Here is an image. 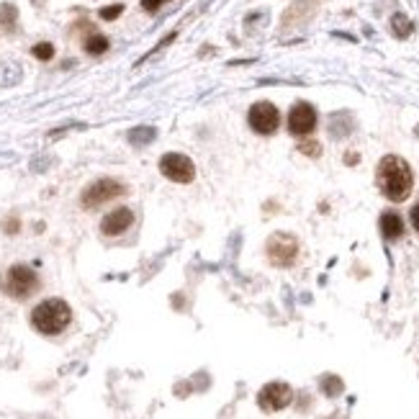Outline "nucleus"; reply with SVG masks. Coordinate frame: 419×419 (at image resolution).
Returning <instances> with one entry per match:
<instances>
[{"label": "nucleus", "instance_id": "obj_1", "mask_svg": "<svg viewBox=\"0 0 419 419\" xmlns=\"http://www.w3.org/2000/svg\"><path fill=\"white\" fill-rule=\"evenodd\" d=\"M376 178H378V188L380 193L386 195L394 204H401L411 195V188H414V173L407 160H401L396 155H386L378 162V170H376Z\"/></svg>", "mask_w": 419, "mask_h": 419}, {"label": "nucleus", "instance_id": "obj_2", "mask_svg": "<svg viewBox=\"0 0 419 419\" xmlns=\"http://www.w3.org/2000/svg\"><path fill=\"white\" fill-rule=\"evenodd\" d=\"M69 322H72V309L62 299H47V301L36 303L31 312V327L47 337L62 334L69 327Z\"/></svg>", "mask_w": 419, "mask_h": 419}, {"label": "nucleus", "instance_id": "obj_3", "mask_svg": "<svg viewBox=\"0 0 419 419\" xmlns=\"http://www.w3.org/2000/svg\"><path fill=\"white\" fill-rule=\"evenodd\" d=\"M3 293L6 296H10V299H16V301H26V299H31L34 293L39 291V275H36V270L34 268H29V265H10L8 270H6V275H3Z\"/></svg>", "mask_w": 419, "mask_h": 419}, {"label": "nucleus", "instance_id": "obj_4", "mask_svg": "<svg viewBox=\"0 0 419 419\" xmlns=\"http://www.w3.org/2000/svg\"><path fill=\"white\" fill-rule=\"evenodd\" d=\"M265 255H268V260H270L275 268H288V265H293L296 257H299V239H296L293 234H286V232L270 234V239L265 244Z\"/></svg>", "mask_w": 419, "mask_h": 419}, {"label": "nucleus", "instance_id": "obj_5", "mask_svg": "<svg viewBox=\"0 0 419 419\" xmlns=\"http://www.w3.org/2000/svg\"><path fill=\"white\" fill-rule=\"evenodd\" d=\"M247 121H250V129H253L255 134L270 137V134H275L278 127H281V111H278L270 100H260V103H255V106L250 108Z\"/></svg>", "mask_w": 419, "mask_h": 419}, {"label": "nucleus", "instance_id": "obj_6", "mask_svg": "<svg viewBox=\"0 0 419 419\" xmlns=\"http://www.w3.org/2000/svg\"><path fill=\"white\" fill-rule=\"evenodd\" d=\"M121 193H124V186L118 180H114V178H98L96 183H90L83 191L80 204H83V208H98V206H103L111 198H118Z\"/></svg>", "mask_w": 419, "mask_h": 419}, {"label": "nucleus", "instance_id": "obj_7", "mask_svg": "<svg viewBox=\"0 0 419 419\" xmlns=\"http://www.w3.org/2000/svg\"><path fill=\"white\" fill-rule=\"evenodd\" d=\"M160 173L173 183H193L195 165L191 157L180 155V152H167L160 160Z\"/></svg>", "mask_w": 419, "mask_h": 419}, {"label": "nucleus", "instance_id": "obj_8", "mask_svg": "<svg viewBox=\"0 0 419 419\" xmlns=\"http://www.w3.org/2000/svg\"><path fill=\"white\" fill-rule=\"evenodd\" d=\"M293 401V389L283 380H273V383H265L260 394H257V407L263 411H281L286 409Z\"/></svg>", "mask_w": 419, "mask_h": 419}, {"label": "nucleus", "instance_id": "obj_9", "mask_svg": "<svg viewBox=\"0 0 419 419\" xmlns=\"http://www.w3.org/2000/svg\"><path fill=\"white\" fill-rule=\"evenodd\" d=\"M316 129V108L306 100H299L288 114V131L293 137H309Z\"/></svg>", "mask_w": 419, "mask_h": 419}, {"label": "nucleus", "instance_id": "obj_10", "mask_svg": "<svg viewBox=\"0 0 419 419\" xmlns=\"http://www.w3.org/2000/svg\"><path fill=\"white\" fill-rule=\"evenodd\" d=\"M134 224V211L127 208V206H118L114 211H108L103 216V222H100V232L106 234V237H121L124 232H129Z\"/></svg>", "mask_w": 419, "mask_h": 419}, {"label": "nucleus", "instance_id": "obj_11", "mask_svg": "<svg viewBox=\"0 0 419 419\" xmlns=\"http://www.w3.org/2000/svg\"><path fill=\"white\" fill-rule=\"evenodd\" d=\"M380 234H383V239H399V237H404V219H401V214H396V211H383L380 214Z\"/></svg>", "mask_w": 419, "mask_h": 419}, {"label": "nucleus", "instance_id": "obj_12", "mask_svg": "<svg viewBox=\"0 0 419 419\" xmlns=\"http://www.w3.org/2000/svg\"><path fill=\"white\" fill-rule=\"evenodd\" d=\"M83 47H85V52L88 54H93V57H98V54H106L108 52V39L103 36V34H98V31H93V34H88V39L83 41Z\"/></svg>", "mask_w": 419, "mask_h": 419}, {"label": "nucleus", "instance_id": "obj_13", "mask_svg": "<svg viewBox=\"0 0 419 419\" xmlns=\"http://www.w3.org/2000/svg\"><path fill=\"white\" fill-rule=\"evenodd\" d=\"M391 31H394V36L407 39V36H411V31H414V23H411L404 13H396V16L391 19Z\"/></svg>", "mask_w": 419, "mask_h": 419}, {"label": "nucleus", "instance_id": "obj_14", "mask_svg": "<svg viewBox=\"0 0 419 419\" xmlns=\"http://www.w3.org/2000/svg\"><path fill=\"white\" fill-rule=\"evenodd\" d=\"M19 19V8L13 3H0V23L3 26H13Z\"/></svg>", "mask_w": 419, "mask_h": 419}, {"label": "nucleus", "instance_id": "obj_15", "mask_svg": "<svg viewBox=\"0 0 419 419\" xmlns=\"http://www.w3.org/2000/svg\"><path fill=\"white\" fill-rule=\"evenodd\" d=\"M129 139H131L134 144H147V142H152V139H155V129H149V127L134 129V131L129 134Z\"/></svg>", "mask_w": 419, "mask_h": 419}, {"label": "nucleus", "instance_id": "obj_16", "mask_svg": "<svg viewBox=\"0 0 419 419\" xmlns=\"http://www.w3.org/2000/svg\"><path fill=\"white\" fill-rule=\"evenodd\" d=\"M31 54L36 59H41V62H49V59L54 57V44H49V41H41V44H36V47L31 49Z\"/></svg>", "mask_w": 419, "mask_h": 419}, {"label": "nucleus", "instance_id": "obj_17", "mask_svg": "<svg viewBox=\"0 0 419 419\" xmlns=\"http://www.w3.org/2000/svg\"><path fill=\"white\" fill-rule=\"evenodd\" d=\"M299 152L306 157H319L322 155V144L316 139H303L301 144H299Z\"/></svg>", "mask_w": 419, "mask_h": 419}, {"label": "nucleus", "instance_id": "obj_18", "mask_svg": "<svg viewBox=\"0 0 419 419\" xmlns=\"http://www.w3.org/2000/svg\"><path fill=\"white\" fill-rule=\"evenodd\" d=\"M121 13H124V6H121V3H116V6H106V8H100V19H103V21H116Z\"/></svg>", "mask_w": 419, "mask_h": 419}, {"label": "nucleus", "instance_id": "obj_19", "mask_svg": "<svg viewBox=\"0 0 419 419\" xmlns=\"http://www.w3.org/2000/svg\"><path fill=\"white\" fill-rule=\"evenodd\" d=\"M322 386H324V394H327V396H337L342 391V383L337 378H324Z\"/></svg>", "mask_w": 419, "mask_h": 419}, {"label": "nucleus", "instance_id": "obj_20", "mask_svg": "<svg viewBox=\"0 0 419 419\" xmlns=\"http://www.w3.org/2000/svg\"><path fill=\"white\" fill-rule=\"evenodd\" d=\"M167 0H142V8L149 10V13H155L157 8H162Z\"/></svg>", "mask_w": 419, "mask_h": 419}, {"label": "nucleus", "instance_id": "obj_21", "mask_svg": "<svg viewBox=\"0 0 419 419\" xmlns=\"http://www.w3.org/2000/svg\"><path fill=\"white\" fill-rule=\"evenodd\" d=\"M409 219H411V226L419 232V204L411 206V211H409Z\"/></svg>", "mask_w": 419, "mask_h": 419}, {"label": "nucleus", "instance_id": "obj_22", "mask_svg": "<svg viewBox=\"0 0 419 419\" xmlns=\"http://www.w3.org/2000/svg\"><path fill=\"white\" fill-rule=\"evenodd\" d=\"M417 134H419V127H417Z\"/></svg>", "mask_w": 419, "mask_h": 419}]
</instances>
